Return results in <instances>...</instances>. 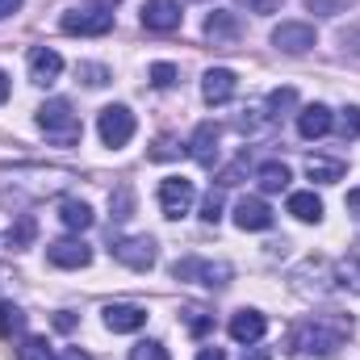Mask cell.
Returning <instances> with one entry per match:
<instances>
[{
    "label": "cell",
    "mask_w": 360,
    "mask_h": 360,
    "mask_svg": "<svg viewBox=\"0 0 360 360\" xmlns=\"http://www.w3.org/2000/svg\"><path fill=\"white\" fill-rule=\"evenodd\" d=\"M352 331V319H306V323H297L293 331H289V352L293 356H331L340 344H344V335Z\"/></svg>",
    "instance_id": "6da1fadb"
},
{
    "label": "cell",
    "mask_w": 360,
    "mask_h": 360,
    "mask_svg": "<svg viewBox=\"0 0 360 360\" xmlns=\"http://www.w3.org/2000/svg\"><path fill=\"white\" fill-rule=\"evenodd\" d=\"M38 126H42V134L55 143V147H76L80 143V117L72 113V105L59 96V101H46L42 109H38Z\"/></svg>",
    "instance_id": "7a4b0ae2"
},
{
    "label": "cell",
    "mask_w": 360,
    "mask_h": 360,
    "mask_svg": "<svg viewBox=\"0 0 360 360\" xmlns=\"http://www.w3.org/2000/svg\"><path fill=\"white\" fill-rule=\"evenodd\" d=\"M96 130H101L105 147H126L134 139V113L126 105H105L101 117H96Z\"/></svg>",
    "instance_id": "3957f363"
},
{
    "label": "cell",
    "mask_w": 360,
    "mask_h": 360,
    "mask_svg": "<svg viewBox=\"0 0 360 360\" xmlns=\"http://www.w3.org/2000/svg\"><path fill=\"white\" fill-rule=\"evenodd\" d=\"M176 281H197V285H205V289H222L226 281H231V264H210V260H180L176 269H172Z\"/></svg>",
    "instance_id": "277c9868"
},
{
    "label": "cell",
    "mask_w": 360,
    "mask_h": 360,
    "mask_svg": "<svg viewBox=\"0 0 360 360\" xmlns=\"http://www.w3.org/2000/svg\"><path fill=\"white\" fill-rule=\"evenodd\" d=\"M63 34H89V38H96V34H109L113 30V13L109 8H76V13H63Z\"/></svg>",
    "instance_id": "5b68a950"
},
{
    "label": "cell",
    "mask_w": 360,
    "mask_h": 360,
    "mask_svg": "<svg viewBox=\"0 0 360 360\" xmlns=\"http://www.w3.org/2000/svg\"><path fill=\"white\" fill-rule=\"evenodd\" d=\"M126 269L134 272H147L151 264H155V239H147V235H134V239H117L113 248H109Z\"/></svg>",
    "instance_id": "8992f818"
},
{
    "label": "cell",
    "mask_w": 360,
    "mask_h": 360,
    "mask_svg": "<svg viewBox=\"0 0 360 360\" xmlns=\"http://www.w3.org/2000/svg\"><path fill=\"white\" fill-rule=\"evenodd\" d=\"M272 46L285 51V55H306L314 46V25H306V21H281L272 30Z\"/></svg>",
    "instance_id": "52a82bcc"
},
{
    "label": "cell",
    "mask_w": 360,
    "mask_h": 360,
    "mask_svg": "<svg viewBox=\"0 0 360 360\" xmlns=\"http://www.w3.org/2000/svg\"><path fill=\"white\" fill-rule=\"evenodd\" d=\"M160 205H164V214H168V218H184V214H188V205H193V180L168 176L164 184H160Z\"/></svg>",
    "instance_id": "ba28073f"
},
{
    "label": "cell",
    "mask_w": 360,
    "mask_h": 360,
    "mask_svg": "<svg viewBox=\"0 0 360 360\" xmlns=\"http://www.w3.org/2000/svg\"><path fill=\"white\" fill-rule=\"evenodd\" d=\"M46 260L55 269H84V264H92V248L84 239H59L46 248Z\"/></svg>",
    "instance_id": "9c48e42d"
},
{
    "label": "cell",
    "mask_w": 360,
    "mask_h": 360,
    "mask_svg": "<svg viewBox=\"0 0 360 360\" xmlns=\"http://www.w3.org/2000/svg\"><path fill=\"white\" fill-rule=\"evenodd\" d=\"M218 139H222V130H218L214 122H201V126L193 130L188 151H193V160H197L201 168H214V164H218Z\"/></svg>",
    "instance_id": "30bf717a"
},
{
    "label": "cell",
    "mask_w": 360,
    "mask_h": 360,
    "mask_svg": "<svg viewBox=\"0 0 360 360\" xmlns=\"http://www.w3.org/2000/svg\"><path fill=\"white\" fill-rule=\"evenodd\" d=\"M235 89H239V80H235L231 68H210L205 80H201V96H205L210 105H226V101L235 96Z\"/></svg>",
    "instance_id": "8fae6325"
},
{
    "label": "cell",
    "mask_w": 360,
    "mask_h": 360,
    "mask_svg": "<svg viewBox=\"0 0 360 360\" xmlns=\"http://www.w3.org/2000/svg\"><path fill=\"white\" fill-rule=\"evenodd\" d=\"M180 4L176 0H147L143 4V25L147 30H160V34H168V30H176L180 25Z\"/></svg>",
    "instance_id": "7c38bea8"
},
{
    "label": "cell",
    "mask_w": 360,
    "mask_h": 360,
    "mask_svg": "<svg viewBox=\"0 0 360 360\" xmlns=\"http://www.w3.org/2000/svg\"><path fill=\"white\" fill-rule=\"evenodd\" d=\"M235 226H239V231H269L272 210L260 201V197H243V201L235 205Z\"/></svg>",
    "instance_id": "4fadbf2b"
},
{
    "label": "cell",
    "mask_w": 360,
    "mask_h": 360,
    "mask_svg": "<svg viewBox=\"0 0 360 360\" xmlns=\"http://www.w3.org/2000/svg\"><path fill=\"white\" fill-rule=\"evenodd\" d=\"M63 72V59L51 46H34L30 51V80L34 84H55V76Z\"/></svg>",
    "instance_id": "5bb4252c"
},
{
    "label": "cell",
    "mask_w": 360,
    "mask_h": 360,
    "mask_svg": "<svg viewBox=\"0 0 360 360\" xmlns=\"http://www.w3.org/2000/svg\"><path fill=\"white\" fill-rule=\"evenodd\" d=\"M143 323H147V310H139V306H126V302L105 306V327L109 331H139Z\"/></svg>",
    "instance_id": "9a60e30c"
},
{
    "label": "cell",
    "mask_w": 360,
    "mask_h": 360,
    "mask_svg": "<svg viewBox=\"0 0 360 360\" xmlns=\"http://www.w3.org/2000/svg\"><path fill=\"white\" fill-rule=\"evenodd\" d=\"M264 331H269V319H264L260 310H239V314L231 319V335H235L239 344H256Z\"/></svg>",
    "instance_id": "2e32d148"
},
{
    "label": "cell",
    "mask_w": 360,
    "mask_h": 360,
    "mask_svg": "<svg viewBox=\"0 0 360 360\" xmlns=\"http://www.w3.org/2000/svg\"><path fill=\"white\" fill-rule=\"evenodd\" d=\"M327 130H331V109L327 105H306L297 113V134L302 139H323Z\"/></svg>",
    "instance_id": "e0dca14e"
},
{
    "label": "cell",
    "mask_w": 360,
    "mask_h": 360,
    "mask_svg": "<svg viewBox=\"0 0 360 360\" xmlns=\"http://www.w3.org/2000/svg\"><path fill=\"white\" fill-rule=\"evenodd\" d=\"M235 34H239V17H235V13H210V17H205V38L231 42Z\"/></svg>",
    "instance_id": "ac0fdd59"
},
{
    "label": "cell",
    "mask_w": 360,
    "mask_h": 360,
    "mask_svg": "<svg viewBox=\"0 0 360 360\" xmlns=\"http://www.w3.org/2000/svg\"><path fill=\"white\" fill-rule=\"evenodd\" d=\"M344 160H306V176L310 180H319V184H335V180H344Z\"/></svg>",
    "instance_id": "d6986e66"
},
{
    "label": "cell",
    "mask_w": 360,
    "mask_h": 360,
    "mask_svg": "<svg viewBox=\"0 0 360 360\" xmlns=\"http://www.w3.org/2000/svg\"><path fill=\"white\" fill-rule=\"evenodd\" d=\"M289 214H293L297 222H319V218H323V201H319L314 193H293V197H289Z\"/></svg>",
    "instance_id": "ffe728a7"
},
{
    "label": "cell",
    "mask_w": 360,
    "mask_h": 360,
    "mask_svg": "<svg viewBox=\"0 0 360 360\" xmlns=\"http://www.w3.org/2000/svg\"><path fill=\"white\" fill-rule=\"evenodd\" d=\"M59 218H63V226L76 231V235L92 226V210L84 205V201H63V205H59Z\"/></svg>",
    "instance_id": "44dd1931"
},
{
    "label": "cell",
    "mask_w": 360,
    "mask_h": 360,
    "mask_svg": "<svg viewBox=\"0 0 360 360\" xmlns=\"http://www.w3.org/2000/svg\"><path fill=\"white\" fill-rule=\"evenodd\" d=\"M34 235H38V222H34L30 214H21V218H17V226H8V248H30V243H34Z\"/></svg>",
    "instance_id": "7402d4cb"
},
{
    "label": "cell",
    "mask_w": 360,
    "mask_h": 360,
    "mask_svg": "<svg viewBox=\"0 0 360 360\" xmlns=\"http://www.w3.org/2000/svg\"><path fill=\"white\" fill-rule=\"evenodd\" d=\"M21 327H25V314L13 302H0V340H13Z\"/></svg>",
    "instance_id": "603a6c76"
},
{
    "label": "cell",
    "mask_w": 360,
    "mask_h": 360,
    "mask_svg": "<svg viewBox=\"0 0 360 360\" xmlns=\"http://www.w3.org/2000/svg\"><path fill=\"white\" fill-rule=\"evenodd\" d=\"M285 184H289V168H285V164L272 160V164L260 168V188H264V193H281Z\"/></svg>",
    "instance_id": "cb8c5ba5"
},
{
    "label": "cell",
    "mask_w": 360,
    "mask_h": 360,
    "mask_svg": "<svg viewBox=\"0 0 360 360\" xmlns=\"http://www.w3.org/2000/svg\"><path fill=\"white\" fill-rule=\"evenodd\" d=\"M17 360H55V352H51V344H46L42 335H30V340L17 348Z\"/></svg>",
    "instance_id": "d4e9b609"
},
{
    "label": "cell",
    "mask_w": 360,
    "mask_h": 360,
    "mask_svg": "<svg viewBox=\"0 0 360 360\" xmlns=\"http://www.w3.org/2000/svg\"><path fill=\"white\" fill-rule=\"evenodd\" d=\"M130 360H168V348L155 344V340H143V344L130 348Z\"/></svg>",
    "instance_id": "484cf974"
},
{
    "label": "cell",
    "mask_w": 360,
    "mask_h": 360,
    "mask_svg": "<svg viewBox=\"0 0 360 360\" xmlns=\"http://www.w3.org/2000/svg\"><path fill=\"white\" fill-rule=\"evenodd\" d=\"M184 323H188V331H193V335H205V331L214 327V319H210L201 306H188V310H184Z\"/></svg>",
    "instance_id": "4316f807"
},
{
    "label": "cell",
    "mask_w": 360,
    "mask_h": 360,
    "mask_svg": "<svg viewBox=\"0 0 360 360\" xmlns=\"http://www.w3.org/2000/svg\"><path fill=\"white\" fill-rule=\"evenodd\" d=\"M293 105H297V92H293V89H276L269 96V109H272L269 117H281V113H285V109H293Z\"/></svg>",
    "instance_id": "83f0119b"
},
{
    "label": "cell",
    "mask_w": 360,
    "mask_h": 360,
    "mask_svg": "<svg viewBox=\"0 0 360 360\" xmlns=\"http://www.w3.org/2000/svg\"><path fill=\"white\" fill-rule=\"evenodd\" d=\"M109 210H113V218H130V210H134V197H130V188L122 184L113 197H109Z\"/></svg>",
    "instance_id": "f1b7e54d"
},
{
    "label": "cell",
    "mask_w": 360,
    "mask_h": 360,
    "mask_svg": "<svg viewBox=\"0 0 360 360\" xmlns=\"http://www.w3.org/2000/svg\"><path fill=\"white\" fill-rule=\"evenodd\" d=\"M176 68H172V63H155V68H151V84H155V89H172V84H176Z\"/></svg>",
    "instance_id": "f546056e"
},
{
    "label": "cell",
    "mask_w": 360,
    "mask_h": 360,
    "mask_svg": "<svg viewBox=\"0 0 360 360\" xmlns=\"http://www.w3.org/2000/svg\"><path fill=\"white\" fill-rule=\"evenodd\" d=\"M340 134H344V139H360V109H344V117H340Z\"/></svg>",
    "instance_id": "4dcf8cb0"
},
{
    "label": "cell",
    "mask_w": 360,
    "mask_h": 360,
    "mask_svg": "<svg viewBox=\"0 0 360 360\" xmlns=\"http://www.w3.org/2000/svg\"><path fill=\"white\" fill-rule=\"evenodd\" d=\"M180 155V147H176V139H155V147H151V160H176Z\"/></svg>",
    "instance_id": "1f68e13d"
},
{
    "label": "cell",
    "mask_w": 360,
    "mask_h": 360,
    "mask_svg": "<svg viewBox=\"0 0 360 360\" xmlns=\"http://www.w3.org/2000/svg\"><path fill=\"white\" fill-rule=\"evenodd\" d=\"M201 218H205V222H218V218H222V193H210V197L201 201Z\"/></svg>",
    "instance_id": "d6a6232c"
},
{
    "label": "cell",
    "mask_w": 360,
    "mask_h": 360,
    "mask_svg": "<svg viewBox=\"0 0 360 360\" xmlns=\"http://www.w3.org/2000/svg\"><path fill=\"white\" fill-rule=\"evenodd\" d=\"M356 0H310V8L314 13H348Z\"/></svg>",
    "instance_id": "836d02e7"
},
{
    "label": "cell",
    "mask_w": 360,
    "mask_h": 360,
    "mask_svg": "<svg viewBox=\"0 0 360 360\" xmlns=\"http://www.w3.org/2000/svg\"><path fill=\"white\" fill-rule=\"evenodd\" d=\"M235 4H239V8H248V13H260V17H264V13H276V4H281V0H235Z\"/></svg>",
    "instance_id": "e575fe53"
},
{
    "label": "cell",
    "mask_w": 360,
    "mask_h": 360,
    "mask_svg": "<svg viewBox=\"0 0 360 360\" xmlns=\"http://www.w3.org/2000/svg\"><path fill=\"white\" fill-rule=\"evenodd\" d=\"M80 76H84V84H92V89H101V84H105V68H96V63H84V68H80Z\"/></svg>",
    "instance_id": "d590c367"
},
{
    "label": "cell",
    "mask_w": 360,
    "mask_h": 360,
    "mask_svg": "<svg viewBox=\"0 0 360 360\" xmlns=\"http://www.w3.org/2000/svg\"><path fill=\"white\" fill-rule=\"evenodd\" d=\"M55 327H59V331H72V327H76V319H72L68 310H59V314H55Z\"/></svg>",
    "instance_id": "8d00e7d4"
},
{
    "label": "cell",
    "mask_w": 360,
    "mask_h": 360,
    "mask_svg": "<svg viewBox=\"0 0 360 360\" xmlns=\"http://www.w3.org/2000/svg\"><path fill=\"white\" fill-rule=\"evenodd\" d=\"M17 8H21V0H0V21H4V17H13Z\"/></svg>",
    "instance_id": "74e56055"
},
{
    "label": "cell",
    "mask_w": 360,
    "mask_h": 360,
    "mask_svg": "<svg viewBox=\"0 0 360 360\" xmlns=\"http://www.w3.org/2000/svg\"><path fill=\"white\" fill-rule=\"evenodd\" d=\"M197 360H226V356H222V348H201Z\"/></svg>",
    "instance_id": "f35d334b"
},
{
    "label": "cell",
    "mask_w": 360,
    "mask_h": 360,
    "mask_svg": "<svg viewBox=\"0 0 360 360\" xmlns=\"http://www.w3.org/2000/svg\"><path fill=\"white\" fill-rule=\"evenodd\" d=\"M4 101H8V76L0 72V105H4Z\"/></svg>",
    "instance_id": "ab89813d"
},
{
    "label": "cell",
    "mask_w": 360,
    "mask_h": 360,
    "mask_svg": "<svg viewBox=\"0 0 360 360\" xmlns=\"http://www.w3.org/2000/svg\"><path fill=\"white\" fill-rule=\"evenodd\" d=\"M63 360H89V356H84L80 348H68V352H63Z\"/></svg>",
    "instance_id": "60d3db41"
},
{
    "label": "cell",
    "mask_w": 360,
    "mask_h": 360,
    "mask_svg": "<svg viewBox=\"0 0 360 360\" xmlns=\"http://www.w3.org/2000/svg\"><path fill=\"white\" fill-rule=\"evenodd\" d=\"M243 360H269V352H243Z\"/></svg>",
    "instance_id": "b9f144b4"
},
{
    "label": "cell",
    "mask_w": 360,
    "mask_h": 360,
    "mask_svg": "<svg viewBox=\"0 0 360 360\" xmlns=\"http://www.w3.org/2000/svg\"><path fill=\"white\" fill-rule=\"evenodd\" d=\"M113 4H117V0H101V8H109V13H113Z\"/></svg>",
    "instance_id": "7bdbcfd3"
}]
</instances>
